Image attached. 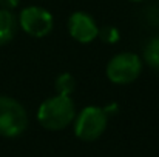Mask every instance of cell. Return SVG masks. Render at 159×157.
Returning a JSON list of instances; mask_svg holds the SVG:
<instances>
[{"label": "cell", "mask_w": 159, "mask_h": 157, "mask_svg": "<svg viewBox=\"0 0 159 157\" xmlns=\"http://www.w3.org/2000/svg\"><path fill=\"white\" fill-rule=\"evenodd\" d=\"M19 3H20V0H0V8L12 11L19 6Z\"/></svg>", "instance_id": "8fae6325"}, {"label": "cell", "mask_w": 159, "mask_h": 157, "mask_svg": "<svg viewBox=\"0 0 159 157\" xmlns=\"http://www.w3.org/2000/svg\"><path fill=\"white\" fill-rule=\"evenodd\" d=\"M142 72V59L134 52H120L107 65V77L116 85H128Z\"/></svg>", "instance_id": "277c9868"}, {"label": "cell", "mask_w": 159, "mask_h": 157, "mask_svg": "<svg viewBox=\"0 0 159 157\" xmlns=\"http://www.w3.org/2000/svg\"><path fill=\"white\" fill-rule=\"evenodd\" d=\"M74 86H76V82H74V77L70 72L60 74L56 79V85H54L57 94H62V96H71L73 91H74Z\"/></svg>", "instance_id": "9c48e42d"}, {"label": "cell", "mask_w": 159, "mask_h": 157, "mask_svg": "<svg viewBox=\"0 0 159 157\" xmlns=\"http://www.w3.org/2000/svg\"><path fill=\"white\" fill-rule=\"evenodd\" d=\"M144 60L145 63L159 72V36L148 40V43L144 48Z\"/></svg>", "instance_id": "ba28073f"}, {"label": "cell", "mask_w": 159, "mask_h": 157, "mask_svg": "<svg viewBox=\"0 0 159 157\" xmlns=\"http://www.w3.org/2000/svg\"><path fill=\"white\" fill-rule=\"evenodd\" d=\"M68 33L76 42L90 43L98 39L99 26L90 14L84 11H76L68 19Z\"/></svg>", "instance_id": "8992f818"}, {"label": "cell", "mask_w": 159, "mask_h": 157, "mask_svg": "<svg viewBox=\"0 0 159 157\" xmlns=\"http://www.w3.org/2000/svg\"><path fill=\"white\" fill-rule=\"evenodd\" d=\"M130 2H142V0H130Z\"/></svg>", "instance_id": "7c38bea8"}, {"label": "cell", "mask_w": 159, "mask_h": 157, "mask_svg": "<svg viewBox=\"0 0 159 157\" xmlns=\"http://www.w3.org/2000/svg\"><path fill=\"white\" fill-rule=\"evenodd\" d=\"M76 117L74 102L70 96L56 94L42 102L37 109L39 123L48 131L65 129Z\"/></svg>", "instance_id": "6da1fadb"}, {"label": "cell", "mask_w": 159, "mask_h": 157, "mask_svg": "<svg viewBox=\"0 0 159 157\" xmlns=\"http://www.w3.org/2000/svg\"><path fill=\"white\" fill-rule=\"evenodd\" d=\"M28 126V114L23 105L9 96H0V136L17 137Z\"/></svg>", "instance_id": "7a4b0ae2"}, {"label": "cell", "mask_w": 159, "mask_h": 157, "mask_svg": "<svg viewBox=\"0 0 159 157\" xmlns=\"http://www.w3.org/2000/svg\"><path fill=\"white\" fill-rule=\"evenodd\" d=\"M17 31V20L8 9L0 8V46L11 42Z\"/></svg>", "instance_id": "52a82bcc"}, {"label": "cell", "mask_w": 159, "mask_h": 157, "mask_svg": "<svg viewBox=\"0 0 159 157\" xmlns=\"http://www.w3.org/2000/svg\"><path fill=\"white\" fill-rule=\"evenodd\" d=\"M74 134L84 142H93L99 139L107 129L108 114L101 106H85L77 117H74Z\"/></svg>", "instance_id": "3957f363"}, {"label": "cell", "mask_w": 159, "mask_h": 157, "mask_svg": "<svg viewBox=\"0 0 159 157\" xmlns=\"http://www.w3.org/2000/svg\"><path fill=\"white\" fill-rule=\"evenodd\" d=\"M19 25L28 36L42 39L51 33L54 19L53 14L42 6H26L19 14Z\"/></svg>", "instance_id": "5b68a950"}, {"label": "cell", "mask_w": 159, "mask_h": 157, "mask_svg": "<svg viewBox=\"0 0 159 157\" xmlns=\"http://www.w3.org/2000/svg\"><path fill=\"white\" fill-rule=\"evenodd\" d=\"M98 37H101L102 42L113 45V43L119 42L120 34H119V31L114 26H104V28H99V36Z\"/></svg>", "instance_id": "30bf717a"}]
</instances>
